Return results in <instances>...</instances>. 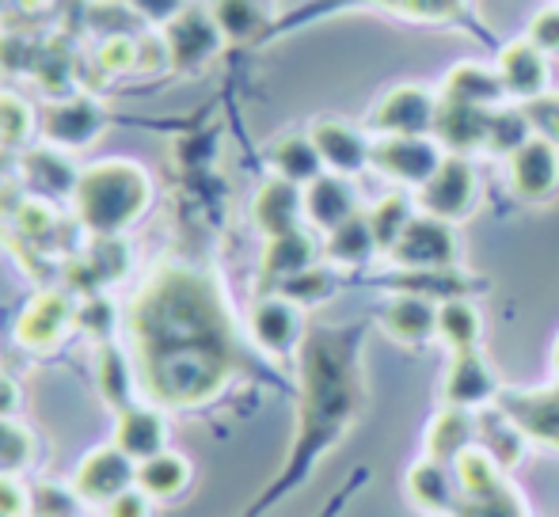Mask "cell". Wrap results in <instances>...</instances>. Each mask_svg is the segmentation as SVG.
<instances>
[{
    "label": "cell",
    "instance_id": "6da1fadb",
    "mask_svg": "<svg viewBox=\"0 0 559 517\" xmlns=\"http://www.w3.org/2000/svg\"><path fill=\"white\" fill-rule=\"evenodd\" d=\"M126 342L141 396L164 411H199L228 388L240 362L236 327L217 278L164 258L126 304Z\"/></svg>",
    "mask_w": 559,
    "mask_h": 517
},
{
    "label": "cell",
    "instance_id": "7a4b0ae2",
    "mask_svg": "<svg viewBox=\"0 0 559 517\" xmlns=\"http://www.w3.org/2000/svg\"><path fill=\"white\" fill-rule=\"evenodd\" d=\"M73 214L88 237L111 240L126 237L153 206V176L145 164L130 156H111L81 168L73 191Z\"/></svg>",
    "mask_w": 559,
    "mask_h": 517
},
{
    "label": "cell",
    "instance_id": "3957f363",
    "mask_svg": "<svg viewBox=\"0 0 559 517\" xmlns=\"http://www.w3.org/2000/svg\"><path fill=\"white\" fill-rule=\"evenodd\" d=\"M453 476H456V488H461L453 517H530L525 498L518 495L514 483L502 476V468L479 445H472L456 460Z\"/></svg>",
    "mask_w": 559,
    "mask_h": 517
},
{
    "label": "cell",
    "instance_id": "277c9868",
    "mask_svg": "<svg viewBox=\"0 0 559 517\" xmlns=\"http://www.w3.org/2000/svg\"><path fill=\"white\" fill-rule=\"evenodd\" d=\"M76 327V297L69 289H38L15 316V347L27 354H53Z\"/></svg>",
    "mask_w": 559,
    "mask_h": 517
},
{
    "label": "cell",
    "instance_id": "5b68a950",
    "mask_svg": "<svg viewBox=\"0 0 559 517\" xmlns=\"http://www.w3.org/2000/svg\"><path fill=\"white\" fill-rule=\"evenodd\" d=\"M69 488H73V495L81 498L88 510L99 514L107 503H115L118 495L138 488V460L126 457L115 442L96 445V449L76 460V468L69 472Z\"/></svg>",
    "mask_w": 559,
    "mask_h": 517
},
{
    "label": "cell",
    "instance_id": "8992f818",
    "mask_svg": "<svg viewBox=\"0 0 559 517\" xmlns=\"http://www.w3.org/2000/svg\"><path fill=\"white\" fill-rule=\"evenodd\" d=\"M43 141L53 148H66V153H81V148L96 145L99 133L107 130V111L96 96L88 92H73V96H61L46 107V115L38 119Z\"/></svg>",
    "mask_w": 559,
    "mask_h": 517
},
{
    "label": "cell",
    "instance_id": "52a82bcc",
    "mask_svg": "<svg viewBox=\"0 0 559 517\" xmlns=\"http://www.w3.org/2000/svg\"><path fill=\"white\" fill-rule=\"evenodd\" d=\"M479 202V179H476V168H472L464 156H453L449 153L442 160V168L419 187V206L423 214L438 217V221H461L476 209Z\"/></svg>",
    "mask_w": 559,
    "mask_h": 517
},
{
    "label": "cell",
    "instance_id": "ba28073f",
    "mask_svg": "<svg viewBox=\"0 0 559 517\" xmlns=\"http://www.w3.org/2000/svg\"><path fill=\"white\" fill-rule=\"evenodd\" d=\"M461 255L456 232L449 221H438L430 214L412 217V225L404 229V237L392 244L389 258L404 270H449Z\"/></svg>",
    "mask_w": 559,
    "mask_h": 517
},
{
    "label": "cell",
    "instance_id": "9c48e42d",
    "mask_svg": "<svg viewBox=\"0 0 559 517\" xmlns=\"http://www.w3.org/2000/svg\"><path fill=\"white\" fill-rule=\"evenodd\" d=\"M445 153L435 137H381L369 148V168H377L381 176L396 179L407 187H423L438 168H442Z\"/></svg>",
    "mask_w": 559,
    "mask_h": 517
},
{
    "label": "cell",
    "instance_id": "30bf717a",
    "mask_svg": "<svg viewBox=\"0 0 559 517\" xmlns=\"http://www.w3.org/2000/svg\"><path fill=\"white\" fill-rule=\"evenodd\" d=\"M111 442L126 453L130 460L145 465V460L160 457L164 449H171V419L160 404L153 399H138L133 407L115 414V434Z\"/></svg>",
    "mask_w": 559,
    "mask_h": 517
},
{
    "label": "cell",
    "instance_id": "8fae6325",
    "mask_svg": "<svg viewBox=\"0 0 559 517\" xmlns=\"http://www.w3.org/2000/svg\"><path fill=\"white\" fill-rule=\"evenodd\" d=\"M438 99L419 84H400L392 88L369 115V127L381 137H427L435 130Z\"/></svg>",
    "mask_w": 559,
    "mask_h": 517
},
{
    "label": "cell",
    "instance_id": "7c38bea8",
    "mask_svg": "<svg viewBox=\"0 0 559 517\" xmlns=\"http://www.w3.org/2000/svg\"><path fill=\"white\" fill-rule=\"evenodd\" d=\"M248 332H251V339H255V347L266 350L271 358H289L297 350V342H301V332H305L301 304H294L282 293L259 297V301L251 304Z\"/></svg>",
    "mask_w": 559,
    "mask_h": 517
},
{
    "label": "cell",
    "instance_id": "4fadbf2b",
    "mask_svg": "<svg viewBox=\"0 0 559 517\" xmlns=\"http://www.w3.org/2000/svg\"><path fill=\"white\" fill-rule=\"evenodd\" d=\"M164 38L171 50V69H199L222 50V27L202 8H179L171 20H164Z\"/></svg>",
    "mask_w": 559,
    "mask_h": 517
},
{
    "label": "cell",
    "instance_id": "5bb4252c",
    "mask_svg": "<svg viewBox=\"0 0 559 517\" xmlns=\"http://www.w3.org/2000/svg\"><path fill=\"white\" fill-rule=\"evenodd\" d=\"M510 191L522 202H548L559 191V148L545 137H530L507 156Z\"/></svg>",
    "mask_w": 559,
    "mask_h": 517
},
{
    "label": "cell",
    "instance_id": "9a60e30c",
    "mask_svg": "<svg viewBox=\"0 0 559 517\" xmlns=\"http://www.w3.org/2000/svg\"><path fill=\"white\" fill-rule=\"evenodd\" d=\"M495 407L507 411L530 442L559 449V385L533 392H499Z\"/></svg>",
    "mask_w": 559,
    "mask_h": 517
},
{
    "label": "cell",
    "instance_id": "2e32d148",
    "mask_svg": "<svg viewBox=\"0 0 559 517\" xmlns=\"http://www.w3.org/2000/svg\"><path fill=\"white\" fill-rule=\"evenodd\" d=\"M251 217H255V229L266 240L297 232L305 221V187L289 183L282 176L266 179L255 191V199H251Z\"/></svg>",
    "mask_w": 559,
    "mask_h": 517
},
{
    "label": "cell",
    "instance_id": "e0dca14e",
    "mask_svg": "<svg viewBox=\"0 0 559 517\" xmlns=\"http://www.w3.org/2000/svg\"><path fill=\"white\" fill-rule=\"evenodd\" d=\"M312 145H317L320 160H324L328 171L335 176H358L361 168H369V141L361 130H354L350 122L338 119H317L309 130Z\"/></svg>",
    "mask_w": 559,
    "mask_h": 517
},
{
    "label": "cell",
    "instance_id": "ac0fdd59",
    "mask_svg": "<svg viewBox=\"0 0 559 517\" xmlns=\"http://www.w3.org/2000/svg\"><path fill=\"white\" fill-rule=\"evenodd\" d=\"M499 377L491 373V365L484 362V354L476 350H453V362H449L445 373V404L453 407H484L491 399H499Z\"/></svg>",
    "mask_w": 559,
    "mask_h": 517
},
{
    "label": "cell",
    "instance_id": "d6986e66",
    "mask_svg": "<svg viewBox=\"0 0 559 517\" xmlns=\"http://www.w3.org/2000/svg\"><path fill=\"white\" fill-rule=\"evenodd\" d=\"M354 214H358V191H354L350 176L324 171V176L305 187V221L312 229L332 232L343 221H350Z\"/></svg>",
    "mask_w": 559,
    "mask_h": 517
},
{
    "label": "cell",
    "instance_id": "ffe728a7",
    "mask_svg": "<svg viewBox=\"0 0 559 517\" xmlns=\"http://www.w3.org/2000/svg\"><path fill=\"white\" fill-rule=\"evenodd\" d=\"M499 76H502V88H507V96L522 99V104L545 96V92H548V58H545V50H537L530 38H518V43L502 46Z\"/></svg>",
    "mask_w": 559,
    "mask_h": 517
},
{
    "label": "cell",
    "instance_id": "44dd1931",
    "mask_svg": "<svg viewBox=\"0 0 559 517\" xmlns=\"http://www.w3.org/2000/svg\"><path fill=\"white\" fill-rule=\"evenodd\" d=\"M96 388L104 396V404L111 411H126L133 407L141 396V377H138V365H133V354L118 342H99L96 350Z\"/></svg>",
    "mask_w": 559,
    "mask_h": 517
},
{
    "label": "cell",
    "instance_id": "7402d4cb",
    "mask_svg": "<svg viewBox=\"0 0 559 517\" xmlns=\"http://www.w3.org/2000/svg\"><path fill=\"white\" fill-rule=\"evenodd\" d=\"M487 115L484 107H468V104H453V99H438V115H435V141L453 156H464L472 148L487 145Z\"/></svg>",
    "mask_w": 559,
    "mask_h": 517
},
{
    "label": "cell",
    "instance_id": "603a6c76",
    "mask_svg": "<svg viewBox=\"0 0 559 517\" xmlns=\"http://www.w3.org/2000/svg\"><path fill=\"white\" fill-rule=\"evenodd\" d=\"M23 176H27L31 191L38 199H73L76 191V179H81V168L69 160L66 148H53V145H43V148H31L23 156Z\"/></svg>",
    "mask_w": 559,
    "mask_h": 517
},
{
    "label": "cell",
    "instance_id": "cb8c5ba5",
    "mask_svg": "<svg viewBox=\"0 0 559 517\" xmlns=\"http://www.w3.org/2000/svg\"><path fill=\"white\" fill-rule=\"evenodd\" d=\"M407 498H412L419 510L435 514V517H449L456 510V498H461V488H456L453 465H442V460H419L407 472Z\"/></svg>",
    "mask_w": 559,
    "mask_h": 517
},
{
    "label": "cell",
    "instance_id": "d4e9b609",
    "mask_svg": "<svg viewBox=\"0 0 559 517\" xmlns=\"http://www.w3.org/2000/svg\"><path fill=\"white\" fill-rule=\"evenodd\" d=\"M381 327L396 342L419 347V342H427L430 335H438V304L430 301V297H419V293H400L384 304Z\"/></svg>",
    "mask_w": 559,
    "mask_h": 517
},
{
    "label": "cell",
    "instance_id": "484cf974",
    "mask_svg": "<svg viewBox=\"0 0 559 517\" xmlns=\"http://www.w3.org/2000/svg\"><path fill=\"white\" fill-rule=\"evenodd\" d=\"M476 414L468 407L445 404V411H438L435 422L427 426V457L442 460V465H456L476 445Z\"/></svg>",
    "mask_w": 559,
    "mask_h": 517
},
{
    "label": "cell",
    "instance_id": "4316f807",
    "mask_svg": "<svg viewBox=\"0 0 559 517\" xmlns=\"http://www.w3.org/2000/svg\"><path fill=\"white\" fill-rule=\"evenodd\" d=\"M442 99L495 111V104L507 99V88H502L499 69H487V65H479V61H461V65L449 69V76L442 84Z\"/></svg>",
    "mask_w": 559,
    "mask_h": 517
},
{
    "label": "cell",
    "instance_id": "83f0119b",
    "mask_svg": "<svg viewBox=\"0 0 559 517\" xmlns=\"http://www.w3.org/2000/svg\"><path fill=\"white\" fill-rule=\"evenodd\" d=\"M138 488L153 495L156 503H179L194 488V465L176 449H164L160 457L138 465Z\"/></svg>",
    "mask_w": 559,
    "mask_h": 517
},
{
    "label": "cell",
    "instance_id": "f1b7e54d",
    "mask_svg": "<svg viewBox=\"0 0 559 517\" xmlns=\"http://www.w3.org/2000/svg\"><path fill=\"white\" fill-rule=\"evenodd\" d=\"M317 266V244L305 229L286 232V237H271L263 248V263H259V274H263L266 286H278V281L294 278V274Z\"/></svg>",
    "mask_w": 559,
    "mask_h": 517
},
{
    "label": "cell",
    "instance_id": "f546056e",
    "mask_svg": "<svg viewBox=\"0 0 559 517\" xmlns=\"http://www.w3.org/2000/svg\"><path fill=\"white\" fill-rule=\"evenodd\" d=\"M476 426H479L476 430V445L499 468H514L518 460L525 457V442H530V437L518 430V422L510 419L507 411H499V407H495V411H484L476 419Z\"/></svg>",
    "mask_w": 559,
    "mask_h": 517
},
{
    "label": "cell",
    "instance_id": "4dcf8cb0",
    "mask_svg": "<svg viewBox=\"0 0 559 517\" xmlns=\"http://www.w3.org/2000/svg\"><path fill=\"white\" fill-rule=\"evenodd\" d=\"M271 168H274V176L289 179V183H297V187H309L312 179L324 176V160H320L309 133H289V137L274 141Z\"/></svg>",
    "mask_w": 559,
    "mask_h": 517
},
{
    "label": "cell",
    "instance_id": "1f68e13d",
    "mask_svg": "<svg viewBox=\"0 0 559 517\" xmlns=\"http://www.w3.org/2000/svg\"><path fill=\"white\" fill-rule=\"evenodd\" d=\"M479 335H484V320H479V309L464 297H453V301L438 304V339L453 350H476Z\"/></svg>",
    "mask_w": 559,
    "mask_h": 517
},
{
    "label": "cell",
    "instance_id": "d6a6232c",
    "mask_svg": "<svg viewBox=\"0 0 559 517\" xmlns=\"http://www.w3.org/2000/svg\"><path fill=\"white\" fill-rule=\"evenodd\" d=\"M324 252H328L332 263H343V266L366 263V258L377 252V240H373V229H369V217L366 214H354L350 221H343L338 229L328 232Z\"/></svg>",
    "mask_w": 559,
    "mask_h": 517
},
{
    "label": "cell",
    "instance_id": "836d02e7",
    "mask_svg": "<svg viewBox=\"0 0 559 517\" xmlns=\"http://www.w3.org/2000/svg\"><path fill=\"white\" fill-rule=\"evenodd\" d=\"M530 137H533V127L522 107H495V111L487 115V145H484L487 153L514 156Z\"/></svg>",
    "mask_w": 559,
    "mask_h": 517
},
{
    "label": "cell",
    "instance_id": "e575fe53",
    "mask_svg": "<svg viewBox=\"0 0 559 517\" xmlns=\"http://www.w3.org/2000/svg\"><path fill=\"white\" fill-rule=\"evenodd\" d=\"M35 457H38V442L27 422H20V414L15 419L0 414V472H12V476L27 472L35 465Z\"/></svg>",
    "mask_w": 559,
    "mask_h": 517
},
{
    "label": "cell",
    "instance_id": "d590c367",
    "mask_svg": "<svg viewBox=\"0 0 559 517\" xmlns=\"http://www.w3.org/2000/svg\"><path fill=\"white\" fill-rule=\"evenodd\" d=\"M366 217H369V229H373L377 252H392V244L404 237V229L412 225L415 214H412V202H407L404 194H389V199L377 202Z\"/></svg>",
    "mask_w": 559,
    "mask_h": 517
},
{
    "label": "cell",
    "instance_id": "8d00e7d4",
    "mask_svg": "<svg viewBox=\"0 0 559 517\" xmlns=\"http://www.w3.org/2000/svg\"><path fill=\"white\" fill-rule=\"evenodd\" d=\"M210 15L225 38H251L263 31V8L255 0H214Z\"/></svg>",
    "mask_w": 559,
    "mask_h": 517
},
{
    "label": "cell",
    "instance_id": "74e56055",
    "mask_svg": "<svg viewBox=\"0 0 559 517\" xmlns=\"http://www.w3.org/2000/svg\"><path fill=\"white\" fill-rule=\"evenodd\" d=\"M400 286H407V293L430 297V301H453V297H464L468 281L449 266V270H407V278H400Z\"/></svg>",
    "mask_w": 559,
    "mask_h": 517
},
{
    "label": "cell",
    "instance_id": "f35d334b",
    "mask_svg": "<svg viewBox=\"0 0 559 517\" xmlns=\"http://www.w3.org/2000/svg\"><path fill=\"white\" fill-rule=\"evenodd\" d=\"M35 111L23 96L15 92H0V145H23L35 133Z\"/></svg>",
    "mask_w": 559,
    "mask_h": 517
},
{
    "label": "cell",
    "instance_id": "ab89813d",
    "mask_svg": "<svg viewBox=\"0 0 559 517\" xmlns=\"http://www.w3.org/2000/svg\"><path fill=\"white\" fill-rule=\"evenodd\" d=\"M332 286H335V278H332V270H328V266H309V270H301V274H294V278L278 281V286H274V293L289 297V301L305 309V304L324 301V297L332 293Z\"/></svg>",
    "mask_w": 559,
    "mask_h": 517
},
{
    "label": "cell",
    "instance_id": "60d3db41",
    "mask_svg": "<svg viewBox=\"0 0 559 517\" xmlns=\"http://www.w3.org/2000/svg\"><path fill=\"white\" fill-rule=\"evenodd\" d=\"M76 327L88 332L96 342H111L115 327V309L104 293H84V301H76Z\"/></svg>",
    "mask_w": 559,
    "mask_h": 517
},
{
    "label": "cell",
    "instance_id": "b9f144b4",
    "mask_svg": "<svg viewBox=\"0 0 559 517\" xmlns=\"http://www.w3.org/2000/svg\"><path fill=\"white\" fill-rule=\"evenodd\" d=\"M104 73H133L138 69V35H107L96 50Z\"/></svg>",
    "mask_w": 559,
    "mask_h": 517
},
{
    "label": "cell",
    "instance_id": "7bdbcfd3",
    "mask_svg": "<svg viewBox=\"0 0 559 517\" xmlns=\"http://www.w3.org/2000/svg\"><path fill=\"white\" fill-rule=\"evenodd\" d=\"M525 119L533 127V137H545L559 148V92H545V96L522 104Z\"/></svg>",
    "mask_w": 559,
    "mask_h": 517
},
{
    "label": "cell",
    "instance_id": "ee69618b",
    "mask_svg": "<svg viewBox=\"0 0 559 517\" xmlns=\"http://www.w3.org/2000/svg\"><path fill=\"white\" fill-rule=\"evenodd\" d=\"M38 65L35 46L23 35H12V31H0V73H31Z\"/></svg>",
    "mask_w": 559,
    "mask_h": 517
},
{
    "label": "cell",
    "instance_id": "f6af8a7d",
    "mask_svg": "<svg viewBox=\"0 0 559 517\" xmlns=\"http://www.w3.org/2000/svg\"><path fill=\"white\" fill-rule=\"evenodd\" d=\"M171 69V50L164 31H141L138 35V69L133 73H160Z\"/></svg>",
    "mask_w": 559,
    "mask_h": 517
},
{
    "label": "cell",
    "instance_id": "bcb514c9",
    "mask_svg": "<svg viewBox=\"0 0 559 517\" xmlns=\"http://www.w3.org/2000/svg\"><path fill=\"white\" fill-rule=\"evenodd\" d=\"M160 514V503L153 495H145L141 488H130L126 495H118L115 503H107L99 517H156Z\"/></svg>",
    "mask_w": 559,
    "mask_h": 517
},
{
    "label": "cell",
    "instance_id": "7dc6e473",
    "mask_svg": "<svg viewBox=\"0 0 559 517\" xmlns=\"http://www.w3.org/2000/svg\"><path fill=\"white\" fill-rule=\"evenodd\" d=\"M381 4L415 15V20H449V15L461 12L464 0H381Z\"/></svg>",
    "mask_w": 559,
    "mask_h": 517
},
{
    "label": "cell",
    "instance_id": "c3c4849f",
    "mask_svg": "<svg viewBox=\"0 0 559 517\" xmlns=\"http://www.w3.org/2000/svg\"><path fill=\"white\" fill-rule=\"evenodd\" d=\"M530 38L537 50L545 53H559V8H545L530 20Z\"/></svg>",
    "mask_w": 559,
    "mask_h": 517
},
{
    "label": "cell",
    "instance_id": "681fc988",
    "mask_svg": "<svg viewBox=\"0 0 559 517\" xmlns=\"http://www.w3.org/2000/svg\"><path fill=\"white\" fill-rule=\"evenodd\" d=\"M20 407H23V388L15 385V377L0 373V414H4V419H15Z\"/></svg>",
    "mask_w": 559,
    "mask_h": 517
},
{
    "label": "cell",
    "instance_id": "f907efd6",
    "mask_svg": "<svg viewBox=\"0 0 559 517\" xmlns=\"http://www.w3.org/2000/svg\"><path fill=\"white\" fill-rule=\"evenodd\" d=\"M15 4L23 8V12H31V15H38V12H46V8L53 4V0H15Z\"/></svg>",
    "mask_w": 559,
    "mask_h": 517
},
{
    "label": "cell",
    "instance_id": "816d5d0a",
    "mask_svg": "<svg viewBox=\"0 0 559 517\" xmlns=\"http://www.w3.org/2000/svg\"><path fill=\"white\" fill-rule=\"evenodd\" d=\"M556 370H559V339H556Z\"/></svg>",
    "mask_w": 559,
    "mask_h": 517
},
{
    "label": "cell",
    "instance_id": "f5cc1de1",
    "mask_svg": "<svg viewBox=\"0 0 559 517\" xmlns=\"http://www.w3.org/2000/svg\"><path fill=\"white\" fill-rule=\"evenodd\" d=\"M4 4H8V0H0V15H4Z\"/></svg>",
    "mask_w": 559,
    "mask_h": 517
},
{
    "label": "cell",
    "instance_id": "db71d44e",
    "mask_svg": "<svg viewBox=\"0 0 559 517\" xmlns=\"http://www.w3.org/2000/svg\"><path fill=\"white\" fill-rule=\"evenodd\" d=\"M76 517H84V514H76Z\"/></svg>",
    "mask_w": 559,
    "mask_h": 517
}]
</instances>
